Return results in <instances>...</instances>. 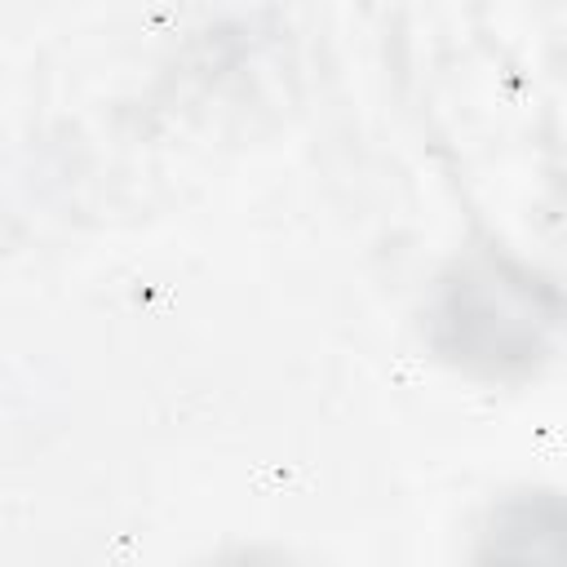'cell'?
<instances>
[{
  "instance_id": "1",
  "label": "cell",
  "mask_w": 567,
  "mask_h": 567,
  "mask_svg": "<svg viewBox=\"0 0 567 567\" xmlns=\"http://www.w3.org/2000/svg\"><path fill=\"white\" fill-rule=\"evenodd\" d=\"M536 306L523 275L501 261H474L443 292L439 323L452 332L461 359L509 363L536 350Z\"/></svg>"
}]
</instances>
